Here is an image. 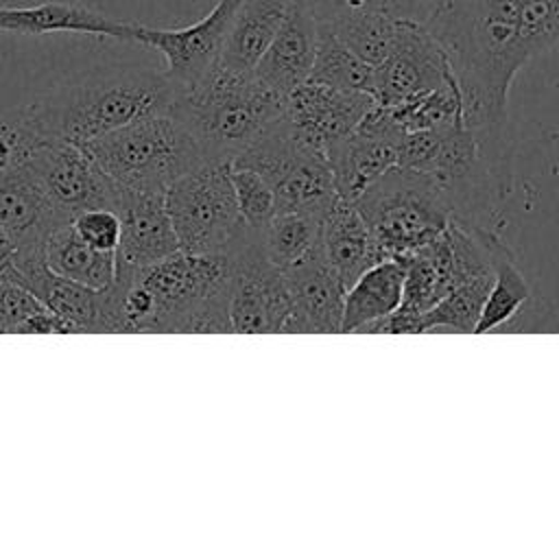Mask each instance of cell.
I'll return each mask as SVG.
<instances>
[{"instance_id":"cell-34","label":"cell","mask_w":559,"mask_h":559,"mask_svg":"<svg viewBox=\"0 0 559 559\" xmlns=\"http://www.w3.org/2000/svg\"><path fill=\"white\" fill-rule=\"evenodd\" d=\"M72 227L92 247L100 251H118L120 218L111 207H90L72 216Z\"/></svg>"},{"instance_id":"cell-26","label":"cell","mask_w":559,"mask_h":559,"mask_svg":"<svg viewBox=\"0 0 559 559\" xmlns=\"http://www.w3.org/2000/svg\"><path fill=\"white\" fill-rule=\"evenodd\" d=\"M496 271L498 266L476 273H452L450 290L435 308H430L421 317L419 332L439 328L454 332H474L485 297L496 280Z\"/></svg>"},{"instance_id":"cell-22","label":"cell","mask_w":559,"mask_h":559,"mask_svg":"<svg viewBox=\"0 0 559 559\" xmlns=\"http://www.w3.org/2000/svg\"><path fill=\"white\" fill-rule=\"evenodd\" d=\"M404 258H384L362 271L343 299L341 332H365L371 323L395 312L404 295Z\"/></svg>"},{"instance_id":"cell-11","label":"cell","mask_w":559,"mask_h":559,"mask_svg":"<svg viewBox=\"0 0 559 559\" xmlns=\"http://www.w3.org/2000/svg\"><path fill=\"white\" fill-rule=\"evenodd\" d=\"M240 0H218L201 20L183 28H153L129 22V41L164 55V74L177 90L199 83L216 63Z\"/></svg>"},{"instance_id":"cell-32","label":"cell","mask_w":559,"mask_h":559,"mask_svg":"<svg viewBox=\"0 0 559 559\" xmlns=\"http://www.w3.org/2000/svg\"><path fill=\"white\" fill-rule=\"evenodd\" d=\"M229 177L242 223L247 227L262 229L275 214V197L271 186L260 173L245 166L231 164Z\"/></svg>"},{"instance_id":"cell-35","label":"cell","mask_w":559,"mask_h":559,"mask_svg":"<svg viewBox=\"0 0 559 559\" xmlns=\"http://www.w3.org/2000/svg\"><path fill=\"white\" fill-rule=\"evenodd\" d=\"M301 2L319 24H332L343 17L360 13H389L391 0H297Z\"/></svg>"},{"instance_id":"cell-20","label":"cell","mask_w":559,"mask_h":559,"mask_svg":"<svg viewBox=\"0 0 559 559\" xmlns=\"http://www.w3.org/2000/svg\"><path fill=\"white\" fill-rule=\"evenodd\" d=\"M319 251L345 288L371 264L384 260L356 203L341 197L334 199L321 218Z\"/></svg>"},{"instance_id":"cell-37","label":"cell","mask_w":559,"mask_h":559,"mask_svg":"<svg viewBox=\"0 0 559 559\" xmlns=\"http://www.w3.org/2000/svg\"><path fill=\"white\" fill-rule=\"evenodd\" d=\"M15 255H17V245H15V240H13L11 234L0 225V273H4V271L15 262Z\"/></svg>"},{"instance_id":"cell-8","label":"cell","mask_w":559,"mask_h":559,"mask_svg":"<svg viewBox=\"0 0 559 559\" xmlns=\"http://www.w3.org/2000/svg\"><path fill=\"white\" fill-rule=\"evenodd\" d=\"M231 162H203L166 190V207L181 251L229 253L245 223L238 212Z\"/></svg>"},{"instance_id":"cell-1","label":"cell","mask_w":559,"mask_h":559,"mask_svg":"<svg viewBox=\"0 0 559 559\" xmlns=\"http://www.w3.org/2000/svg\"><path fill=\"white\" fill-rule=\"evenodd\" d=\"M424 26L443 48L463 120L507 192V100L515 74L559 41V0H435Z\"/></svg>"},{"instance_id":"cell-10","label":"cell","mask_w":559,"mask_h":559,"mask_svg":"<svg viewBox=\"0 0 559 559\" xmlns=\"http://www.w3.org/2000/svg\"><path fill=\"white\" fill-rule=\"evenodd\" d=\"M24 173L70 221L90 207L114 210V183L79 144L44 140L24 164Z\"/></svg>"},{"instance_id":"cell-36","label":"cell","mask_w":559,"mask_h":559,"mask_svg":"<svg viewBox=\"0 0 559 559\" xmlns=\"http://www.w3.org/2000/svg\"><path fill=\"white\" fill-rule=\"evenodd\" d=\"M435 0H391V15L397 20L426 22Z\"/></svg>"},{"instance_id":"cell-3","label":"cell","mask_w":559,"mask_h":559,"mask_svg":"<svg viewBox=\"0 0 559 559\" xmlns=\"http://www.w3.org/2000/svg\"><path fill=\"white\" fill-rule=\"evenodd\" d=\"M286 98L253 72H231L216 63L199 83L177 90L168 111L194 135L207 162H234L275 120Z\"/></svg>"},{"instance_id":"cell-19","label":"cell","mask_w":559,"mask_h":559,"mask_svg":"<svg viewBox=\"0 0 559 559\" xmlns=\"http://www.w3.org/2000/svg\"><path fill=\"white\" fill-rule=\"evenodd\" d=\"M35 181L22 170L0 179V225L11 234L17 245V258L44 255V242L48 234L68 223Z\"/></svg>"},{"instance_id":"cell-4","label":"cell","mask_w":559,"mask_h":559,"mask_svg":"<svg viewBox=\"0 0 559 559\" xmlns=\"http://www.w3.org/2000/svg\"><path fill=\"white\" fill-rule=\"evenodd\" d=\"M127 269L155 301V332H231L234 264L227 253L179 249L153 264Z\"/></svg>"},{"instance_id":"cell-23","label":"cell","mask_w":559,"mask_h":559,"mask_svg":"<svg viewBox=\"0 0 559 559\" xmlns=\"http://www.w3.org/2000/svg\"><path fill=\"white\" fill-rule=\"evenodd\" d=\"M323 155L332 173L334 190L345 201H356L373 181L397 164L393 144L362 131L336 140Z\"/></svg>"},{"instance_id":"cell-16","label":"cell","mask_w":559,"mask_h":559,"mask_svg":"<svg viewBox=\"0 0 559 559\" xmlns=\"http://www.w3.org/2000/svg\"><path fill=\"white\" fill-rule=\"evenodd\" d=\"M114 210L120 218L118 262L146 266L175 251L179 240L166 207V192L116 190Z\"/></svg>"},{"instance_id":"cell-25","label":"cell","mask_w":559,"mask_h":559,"mask_svg":"<svg viewBox=\"0 0 559 559\" xmlns=\"http://www.w3.org/2000/svg\"><path fill=\"white\" fill-rule=\"evenodd\" d=\"M44 262L52 273L90 288L111 286L118 271L116 251H100L87 245L72 227V221L59 223L48 234L44 242Z\"/></svg>"},{"instance_id":"cell-7","label":"cell","mask_w":559,"mask_h":559,"mask_svg":"<svg viewBox=\"0 0 559 559\" xmlns=\"http://www.w3.org/2000/svg\"><path fill=\"white\" fill-rule=\"evenodd\" d=\"M231 164L251 168L266 179L275 197V212L323 216L338 197L325 155L297 138L284 116Z\"/></svg>"},{"instance_id":"cell-30","label":"cell","mask_w":559,"mask_h":559,"mask_svg":"<svg viewBox=\"0 0 559 559\" xmlns=\"http://www.w3.org/2000/svg\"><path fill=\"white\" fill-rule=\"evenodd\" d=\"M397 22L400 20L389 13H360L323 26H328L354 55L376 68L393 48Z\"/></svg>"},{"instance_id":"cell-12","label":"cell","mask_w":559,"mask_h":559,"mask_svg":"<svg viewBox=\"0 0 559 559\" xmlns=\"http://www.w3.org/2000/svg\"><path fill=\"white\" fill-rule=\"evenodd\" d=\"M456 81L439 41L421 22L400 20L386 59L373 68L376 105H397Z\"/></svg>"},{"instance_id":"cell-18","label":"cell","mask_w":559,"mask_h":559,"mask_svg":"<svg viewBox=\"0 0 559 559\" xmlns=\"http://www.w3.org/2000/svg\"><path fill=\"white\" fill-rule=\"evenodd\" d=\"M317 17L301 2L290 0L275 37L253 68V76L286 98L295 87L308 81L317 55Z\"/></svg>"},{"instance_id":"cell-17","label":"cell","mask_w":559,"mask_h":559,"mask_svg":"<svg viewBox=\"0 0 559 559\" xmlns=\"http://www.w3.org/2000/svg\"><path fill=\"white\" fill-rule=\"evenodd\" d=\"M284 277L293 308L282 332H341L345 284L319 249L284 271Z\"/></svg>"},{"instance_id":"cell-21","label":"cell","mask_w":559,"mask_h":559,"mask_svg":"<svg viewBox=\"0 0 559 559\" xmlns=\"http://www.w3.org/2000/svg\"><path fill=\"white\" fill-rule=\"evenodd\" d=\"M0 31L24 35L90 33L129 41V22H120L94 9L66 2H44L35 7H0Z\"/></svg>"},{"instance_id":"cell-14","label":"cell","mask_w":559,"mask_h":559,"mask_svg":"<svg viewBox=\"0 0 559 559\" xmlns=\"http://www.w3.org/2000/svg\"><path fill=\"white\" fill-rule=\"evenodd\" d=\"M7 273H11L20 284H24L44 306L57 314L72 334H111L109 319V286L90 288L74 280L52 273L44 255L17 258Z\"/></svg>"},{"instance_id":"cell-28","label":"cell","mask_w":559,"mask_h":559,"mask_svg":"<svg viewBox=\"0 0 559 559\" xmlns=\"http://www.w3.org/2000/svg\"><path fill=\"white\" fill-rule=\"evenodd\" d=\"M310 81L325 83L338 90L365 92L373 96V66L354 55L328 26L319 24L317 55Z\"/></svg>"},{"instance_id":"cell-2","label":"cell","mask_w":559,"mask_h":559,"mask_svg":"<svg viewBox=\"0 0 559 559\" xmlns=\"http://www.w3.org/2000/svg\"><path fill=\"white\" fill-rule=\"evenodd\" d=\"M177 85L151 68H98L22 107V118L44 138L85 146L138 118L168 111Z\"/></svg>"},{"instance_id":"cell-24","label":"cell","mask_w":559,"mask_h":559,"mask_svg":"<svg viewBox=\"0 0 559 559\" xmlns=\"http://www.w3.org/2000/svg\"><path fill=\"white\" fill-rule=\"evenodd\" d=\"M290 0H240L218 63L231 72H253L275 37Z\"/></svg>"},{"instance_id":"cell-5","label":"cell","mask_w":559,"mask_h":559,"mask_svg":"<svg viewBox=\"0 0 559 559\" xmlns=\"http://www.w3.org/2000/svg\"><path fill=\"white\" fill-rule=\"evenodd\" d=\"M83 148L116 190L166 192L179 177L207 162L194 135L170 111L138 118Z\"/></svg>"},{"instance_id":"cell-6","label":"cell","mask_w":559,"mask_h":559,"mask_svg":"<svg viewBox=\"0 0 559 559\" xmlns=\"http://www.w3.org/2000/svg\"><path fill=\"white\" fill-rule=\"evenodd\" d=\"M384 258H402L445 231L452 207L424 173L393 166L356 201Z\"/></svg>"},{"instance_id":"cell-9","label":"cell","mask_w":559,"mask_h":559,"mask_svg":"<svg viewBox=\"0 0 559 559\" xmlns=\"http://www.w3.org/2000/svg\"><path fill=\"white\" fill-rule=\"evenodd\" d=\"M227 255L234 264L229 295L231 332H282L293 301L284 271L275 269L262 251L260 229L245 227V234Z\"/></svg>"},{"instance_id":"cell-15","label":"cell","mask_w":559,"mask_h":559,"mask_svg":"<svg viewBox=\"0 0 559 559\" xmlns=\"http://www.w3.org/2000/svg\"><path fill=\"white\" fill-rule=\"evenodd\" d=\"M406 264L404 295L395 312L371 323L365 332L386 334H419L421 317L435 308L452 282V247L448 231L428 240L426 245L402 255Z\"/></svg>"},{"instance_id":"cell-27","label":"cell","mask_w":559,"mask_h":559,"mask_svg":"<svg viewBox=\"0 0 559 559\" xmlns=\"http://www.w3.org/2000/svg\"><path fill=\"white\" fill-rule=\"evenodd\" d=\"M321 218V214L312 212H275L273 218L260 229L266 260L280 271H288L306 260L319 249Z\"/></svg>"},{"instance_id":"cell-29","label":"cell","mask_w":559,"mask_h":559,"mask_svg":"<svg viewBox=\"0 0 559 559\" xmlns=\"http://www.w3.org/2000/svg\"><path fill=\"white\" fill-rule=\"evenodd\" d=\"M68 325L52 314L11 273H0V334H68Z\"/></svg>"},{"instance_id":"cell-31","label":"cell","mask_w":559,"mask_h":559,"mask_svg":"<svg viewBox=\"0 0 559 559\" xmlns=\"http://www.w3.org/2000/svg\"><path fill=\"white\" fill-rule=\"evenodd\" d=\"M528 297H531V286L526 284L524 275L515 266L513 253L509 251L498 262L496 280L485 297L474 334L491 332V330L504 325L507 321H511L515 317V312L526 304Z\"/></svg>"},{"instance_id":"cell-33","label":"cell","mask_w":559,"mask_h":559,"mask_svg":"<svg viewBox=\"0 0 559 559\" xmlns=\"http://www.w3.org/2000/svg\"><path fill=\"white\" fill-rule=\"evenodd\" d=\"M44 138L22 118L20 109L0 118V179L24 168Z\"/></svg>"},{"instance_id":"cell-13","label":"cell","mask_w":559,"mask_h":559,"mask_svg":"<svg viewBox=\"0 0 559 559\" xmlns=\"http://www.w3.org/2000/svg\"><path fill=\"white\" fill-rule=\"evenodd\" d=\"M373 105L371 94L308 79L286 96L284 118L297 138L323 153L336 140L358 131Z\"/></svg>"}]
</instances>
